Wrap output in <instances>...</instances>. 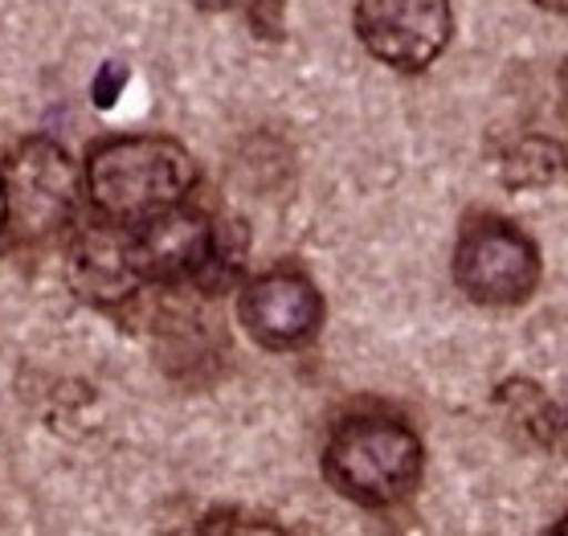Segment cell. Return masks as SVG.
I'll return each instance as SVG.
<instances>
[{
  "instance_id": "obj_1",
  "label": "cell",
  "mask_w": 568,
  "mask_h": 536,
  "mask_svg": "<svg viewBox=\"0 0 568 536\" xmlns=\"http://www.w3.org/2000/svg\"><path fill=\"white\" fill-rule=\"evenodd\" d=\"M196 184L193 152L172 135H115L91 148L82 169V193L94 218L140 225L155 213L184 205Z\"/></svg>"
},
{
  "instance_id": "obj_2",
  "label": "cell",
  "mask_w": 568,
  "mask_h": 536,
  "mask_svg": "<svg viewBox=\"0 0 568 536\" xmlns=\"http://www.w3.org/2000/svg\"><path fill=\"white\" fill-rule=\"evenodd\" d=\"M426 472V443L400 418L361 414L339 422L323 446V479L361 508H393L409 499Z\"/></svg>"
},
{
  "instance_id": "obj_3",
  "label": "cell",
  "mask_w": 568,
  "mask_h": 536,
  "mask_svg": "<svg viewBox=\"0 0 568 536\" xmlns=\"http://www.w3.org/2000/svg\"><path fill=\"white\" fill-rule=\"evenodd\" d=\"M450 275L478 307H519L540 287V246L499 213H475L458 234Z\"/></svg>"
},
{
  "instance_id": "obj_4",
  "label": "cell",
  "mask_w": 568,
  "mask_h": 536,
  "mask_svg": "<svg viewBox=\"0 0 568 536\" xmlns=\"http://www.w3.org/2000/svg\"><path fill=\"white\" fill-rule=\"evenodd\" d=\"M4 181V234H13L17 246H38L62 234L74 222L78 196H82V172L65 148L45 135H33L13 148V156L0 169Z\"/></svg>"
},
{
  "instance_id": "obj_5",
  "label": "cell",
  "mask_w": 568,
  "mask_h": 536,
  "mask_svg": "<svg viewBox=\"0 0 568 536\" xmlns=\"http://www.w3.org/2000/svg\"><path fill=\"white\" fill-rule=\"evenodd\" d=\"M352 29L376 62L417 74L450 45L454 9L450 0H356Z\"/></svg>"
},
{
  "instance_id": "obj_6",
  "label": "cell",
  "mask_w": 568,
  "mask_h": 536,
  "mask_svg": "<svg viewBox=\"0 0 568 536\" xmlns=\"http://www.w3.org/2000/svg\"><path fill=\"white\" fill-rule=\"evenodd\" d=\"M237 320L250 332V341L271 353H295L320 336L327 320V303L315 279L295 266H274L250 279L237 295Z\"/></svg>"
},
{
  "instance_id": "obj_7",
  "label": "cell",
  "mask_w": 568,
  "mask_h": 536,
  "mask_svg": "<svg viewBox=\"0 0 568 536\" xmlns=\"http://www.w3.org/2000/svg\"><path fill=\"white\" fill-rule=\"evenodd\" d=\"M213 237H217L213 218L189 205H172L131 225V250L143 283H196L213 259Z\"/></svg>"
},
{
  "instance_id": "obj_8",
  "label": "cell",
  "mask_w": 568,
  "mask_h": 536,
  "mask_svg": "<svg viewBox=\"0 0 568 536\" xmlns=\"http://www.w3.org/2000/svg\"><path fill=\"white\" fill-rule=\"evenodd\" d=\"M65 279L87 303H99V307L128 303L143 287L135 250H131V225L103 222V218L82 225L65 250Z\"/></svg>"
},
{
  "instance_id": "obj_9",
  "label": "cell",
  "mask_w": 568,
  "mask_h": 536,
  "mask_svg": "<svg viewBox=\"0 0 568 536\" xmlns=\"http://www.w3.org/2000/svg\"><path fill=\"white\" fill-rule=\"evenodd\" d=\"M495 409L504 414L507 426H516L540 451H552L565 438V409H560V402H552V393H544L528 377L504 381L495 390Z\"/></svg>"
},
{
  "instance_id": "obj_10",
  "label": "cell",
  "mask_w": 568,
  "mask_h": 536,
  "mask_svg": "<svg viewBox=\"0 0 568 536\" xmlns=\"http://www.w3.org/2000/svg\"><path fill=\"white\" fill-rule=\"evenodd\" d=\"M565 176V148L548 135H519L499 156V181L507 189H548Z\"/></svg>"
},
{
  "instance_id": "obj_11",
  "label": "cell",
  "mask_w": 568,
  "mask_h": 536,
  "mask_svg": "<svg viewBox=\"0 0 568 536\" xmlns=\"http://www.w3.org/2000/svg\"><path fill=\"white\" fill-rule=\"evenodd\" d=\"M196 536H291L283 524L266 520V516H254V512H237V508H217L209 512Z\"/></svg>"
},
{
  "instance_id": "obj_12",
  "label": "cell",
  "mask_w": 568,
  "mask_h": 536,
  "mask_svg": "<svg viewBox=\"0 0 568 536\" xmlns=\"http://www.w3.org/2000/svg\"><path fill=\"white\" fill-rule=\"evenodd\" d=\"M128 79H131L128 65L106 62L103 70L94 74V82H91V103L99 107V111H111V107L119 103V94H123V87H128Z\"/></svg>"
},
{
  "instance_id": "obj_13",
  "label": "cell",
  "mask_w": 568,
  "mask_h": 536,
  "mask_svg": "<svg viewBox=\"0 0 568 536\" xmlns=\"http://www.w3.org/2000/svg\"><path fill=\"white\" fill-rule=\"evenodd\" d=\"M250 21L262 38H278L283 33V0H254L250 4Z\"/></svg>"
},
{
  "instance_id": "obj_14",
  "label": "cell",
  "mask_w": 568,
  "mask_h": 536,
  "mask_svg": "<svg viewBox=\"0 0 568 536\" xmlns=\"http://www.w3.org/2000/svg\"><path fill=\"white\" fill-rule=\"evenodd\" d=\"M193 9H201V13H225V9H233L237 0H189Z\"/></svg>"
},
{
  "instance_id": "obj_15",
  "label": "cell",
  "mask_w": 568,
  "mask_h": 536,
  "mask_svg": "<svg viewBox=\"0 0 568 536\" xmlns=\"http://www.w3.org/2000/svg\"><path fill=\"white\" fill-rule=\"evenodd\" d=\"M540 9H548V13H556V17H565L568 13V0H536Z\"/></svg>"
},
{
  "instance_id": "obj_16",
  "label": "cell",
  "mask_w": 568,
  "mask_h": 536,
  "mask_svg": "<svg viewBox=\"0 0 568 536\" xmlns=\"http://www.w3.org/2000/svg\"><path fill=\"white\" fill-rule=\"evenodd\" d=\"M4 222H9V210H4V181H0V237H4Z\"/></svg>"
},
{
  "instance_id": "obj_17",
  "label": "cell",
  "mask_w": 568,
  "mask_h": 536,
  "mask_svg": "<svg viewBox=\"0 0 568 536\" xmlns=\"http://www.w3.org/2000/svg\"><path fill=\"white\" fill-rule=\"evenodd\" d=\"M552 536H565V520H556V528H552Z\"/></svg>"
}]
</instances>
